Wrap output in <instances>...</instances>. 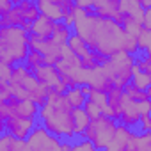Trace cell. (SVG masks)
<instances>
[{"mask_svg":"<svg viewBox=\"0 0 151 151\" xmlns=\"http://www.w3.org/2000/svg\"><path fill=\"white\" fill-rule=\"evenodd\" d=\"M23 66L34 75V73H37L39 69L46 68L48 64H46V57H45L39 50H30V53H29V57H27V60H25Z\"/></svg>","mask_w":151,"mask_h":151,"instance_id":"cell-13","label":"cell"},{"mask_svg":"<svg viewBox=\"0 0 151 151\" xmlns=\"http://www.w3.org/2000/svg\"><path fill=\"white\" fill-rule=\"evenodd\" d=\"M27 142L32 147V151H69L71 149L69 140H64V139H59V137L48 133L39 124L34 128V132L30 133Z\"/></svg>","mask_w":151,"mask_h":151,"instance_id":"cell-7","label":"cell"},{"mask_svg":"<svg viewBox=\"0 0 151 151\" xmlns=\"http://www.w3.org/2000/svg\"><path fill=\"white\" fill-rule=\"evenodd\" d=\"M43 16L39 2H30V0H22L14 2L13 11L7 16L0 18V29H23L32 30L34 23Z\"/></svg>","mask_w":151,"mask_h":151,"instance_id":"cell-4","label":"cell"},{"mask_svg":"<svg viewBox=\"0 0 151 151\" xmlns=\"http://www.w3.org/2000/svg\"><path fill=\"white\" fill-rule=\"evenodd\" d=\"M142 29L146 32H151V6L147 9H144V14H142Z\"/></svg>","mask_w":151,"mask_h":151,"instance_id":"cell-17","label":"cell"},{"mask_svg":"<svg viewBox=\"0 0 151 151\" xmlns=\"http://www.w3.org/2000/svg\"><path fill=\"white\" fill-rule=\"evenodd\" d=\"M89 96H91V89H89V86H87V84H86V86H82V87L71 89V91H68V93H66L68 101L71 103V107H73V109H77V110H82V109L86 107V103H87Z\"/></svg>","mask_w":151,"mask_h":151,"instance_id":"cell-11","label":"cell"},{"mask_svg":"<svg viewBox=\"0 0 151 151\" xmlns=\"http://www.w3.org/2000/svg\"><path fill=\"white\" fill-rule=\"evenodd\" d=\"M75 34L86 41L89 52L100 53L110 60L124 55V43L132 36L110 20L89 18L80 13L75 20Z\"/></svg>","mask_w":151,"mask_h":151,"instance_id":"cell-1","label":"cell"},{"mask_svg":"<svg viewBox=\"0 0 151 151\" xmlns=\"http://www.w3.org/2000/svg\"><path fill=\"white\" fill-rule=\"evenodd\" d=\"M30 53V32L23 29H0V64L2 68L23 66Z\"/></svg>","mask_w":151,"mask_h":151,"instance_id":"cell-3","label":"cell"},{"mask_svg":"<svg viewBox=\"0 0 151 151\" xmlns=\"http://www.w3.org/2000/svg\"><path fill=\"white\" fill-rule=\"evenodd\" d=\"M107 68L110 69L112 77L117 84V87L124 89L128 84L133 82V77H135V71H137V64H135V57L133 55H121V57H116L112 59Z\"/></svg>","mask_w":151,"mask_h":151,"instance_id":"cell-8","label":"cell"},{"mask_svg":"<svg viewBox=\"0 0 151 151\" xmlns=\"http://www.w3.org/2000/svg\"><path fill=\"white\" fill-rule=\"evenodd\" d=\"M69 151H105V149H101V147L94 146L93 142H89V140L78 137V139L71 140V149H69Z\"/></svg>","mask_w":151,"mask_h":151,"instance_id":"cell-15","label":"cell"},{"mask_svg":"<svg viewBox=\"0 0 151 151\" xmlns=\"http://www.w3.org/2000/svg\"><path fill=\"white\" fill-rule=\"evenodd\" d=\"M139 133H142V135H149V133H151V114H146V116L142 117Z\"/></svg>","mask_w":151,"mask_h":151,"instance_id":"cell-16","label":"cell"},{"mask_svg":"<svg viewBox=\"0 0 151 151\" xmlns=\"http://www.w3.org/2000/svg\"><path fill=\"white\" fill-rule=\"evenodd\" d=\"M146 93H147V98H149V101H151V86L147 87V91H146Z\"/></svg>","mask_w":151,"mask_h":151,"instance_id":"cell-19","label":"cell"},{"mask_svg":"<svg viewBox=\"0 0 151 151\" xmlns=\"http://www.w3.org/2000/svg\"><path fill=\"white\" fill-rule=\"evenodd\" d=\"M37 124L45 128L48 133L69 142L80 137L78 110L71 107L66 94H57L48 100V103L39 112Z\"/></svg>","mask_w":151,"mask_h":151,"instance_id":"cell-2","label":"cell"},{"mask_svg":"<svg viewBox=\"0 0 151 151\" xmlns=\"http://www.w3.org/2000/svg\"><path fill=\"white\" fill-rule=\"evenodd\" d=\"M0 151H29V142L2 133V137H0Z\"/></svg>","mask_w":151,"mask_h":151,"instance_id":"cell-12","label":"cell"},{"mask_svg":"<svg viewBox=\"0 0 151 151\" xmlns=\"http://www.w3.org/2000/svg\"><path fill=\"white\" fill-rule=\"evenodd\" d=\"M117 130H119V123L116 119H112L107 114H100L98 117L89 121L87 128L84 130V133L80 137L107 151V147L112 144Z\"/></svg>","mask_w":151,"mask_h":151,"instance_id":"cell-5","label":"cell"},{"mask_svg":"<svg viewBox=\"0 0 151 151\" xmlns=\"http://www.w3.org/2000/svg\"><path fill=\"white\" fill-rule=\"evenodd\" d=\"M126 101H128V96H126L124 89H121V87L114 89L109 96H105V114L117 121L123 114Z\"/></svg>","mask_w":151,"mask_h":151,"instance_id":"cell-10","label":"cell"},{"mask_svg":"<svg viewBox=\"0 0 151 151\" xmlns=\"http://www.w3.org/2000/svg\"><path fill=\"white\" fill-rule=\"evenodd\" d=\"M0 123H2V133L11 135L20 140H27L30 137V133L34 132V128L37 126V123L23 121L18 117H6V119H0Z\"/></svg>","mask_w":151,"mask_h":151,"instance_id":"cell-9","label":"cell"},{"mask_svg":"<svg viewBox=\"0 0 151 151\" xmlns=\"http://www.w3.org/2000/svg\"><path fill=\"white\" fill-rule=\"evenodd\" d=\"M139 144H140V151H151V133L149 135L139 133Z\"/></svg>","mask_w":151,"mask_h":151,"instance_id":"cell-18","label":"cell"},{"mask_svg":"<svg viewBox=\"0 0 151 151\" xmlns=\"http://www.w3.org/2000/svg\"><path fill=\"white\" fill-rule=\"evenodd\" d=\"M66 48H68L69 53H73L75 57H78V59H84V57H87V55L91 53L89 48H87V45H86V41H84L80 36H77V34L69 39V43H68Z\"/></svg>","mask_w":151,"mask_h":151,"instance_id":"cell-14","label":"cell"},{"mask_svg":"<svg viewBox=\"0 0 151 151\" xmlns=\"http://www.w3.org/2000/svg\"><path fill=\"white\" fill-rule=\"evenodd\" d=\"M43 16H48L55 22H66L75 25V20L78 16V2L73 0H45L39 2Z\"/></svg>","mask_w":151,"mask_h":151,"instance_id":"cell-6","label":"cell"}]
</instances>
